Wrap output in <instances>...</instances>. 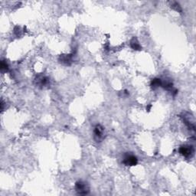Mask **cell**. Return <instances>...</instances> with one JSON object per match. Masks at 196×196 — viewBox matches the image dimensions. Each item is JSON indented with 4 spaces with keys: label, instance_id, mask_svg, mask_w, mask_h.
<instances>
[{
    "label": "cell",
    "instance_id": "cell-1",
    "mask_svg": "<svg viewBox=\"0 0 196 196\" xmlns=\"http://www.w3.org/2000/svg\"><path fill=\"white\" fill-rule=\"evenodd\" d=\"M179 153L183 156L188 158V157H191L194 153V148H193V146H187V145L182 146L179 148Z\"/></svg>",
    "mask_w": 196,
    "mask_h": 196
},
{
    "label": "cell",
    "instance_id": "cell-2",
    "mask_svg": "<svg viewBox=\"0 0 196 196\" xmlns=\"http://www.w3.org/2000/svg\"><path fill=\"white\" fill-rule=\"evenodd\" d=\"M75 188H76V191H77L78 194H87L89 192V188L87 186V184L81 181L77 182L76 184H75Z\"/></svg>",
    "mask_w": 196,
    "mask_h": 196
},
{
    "label": "cell",
    "instance_id": "cell-3",
    "mask_svg": "<svg viewBox=\"0 0 196 196\" xmlns=\"http://www.w3.org/2000/svg\"><path fill=\"white\" fill-rule=\"evenodd\" d=\"M123 163L126 166H134L138 163V160L133 155L127 154L123 159Z\"/></svg>",
    "mask_w": 196,
    "mask_h": 196
},
{
    "label": "cell",
    "instance_id": "cell-4",
    "mask_svg": "<svg viewBox=\"0 0 196 196\" xmlns=\"http://www.w3.org/2000/svg\"><path fill=\"white\" fill-rule=\"evenodd\" d=\"M73 55L74 54L61 55L60 58H59V62L66 65H70L72 62V57H73Z\"/></svg>",
    "mask_w": 196,
    "mask_h": 196
},
{
    "label": "cell",
    "instance_id": "cell-5",
    "mask_svg": "<svg viewBox=\"0 0 196 196\" xmlns=\"http://www.w3.org/2000/svg\"><path fill=\"white\" fill-rule=\"evenodd\" d=\"M103 128L100 125H97L94 129V137L95 140L98 142V140H100V139L103 137Z\"/></svg>",
    "mask_w": 196,
    "mask_h": 196
},
{
    "label": "cell",
    "instance_id": "cell-6",
    "mask_svg": "<svg viewBox=\"0 0 196 196\" xmlns=\"http://www.w3.org/2000/svg\"><path fill=\"white\" fill-rule=\"evenodd\" d=\"M36 82L38 85L40 86H46L49 83V79L47 77L43 76V75H38L36 77Z\"/></svg>",
    "mask_w": 196,
    "mask_h": 196
},
{
    "label": "cell",
    "instance_id": "cell-7",
    "mask_svg": "<svg viewBox=\"0 0 196 196\" xmlns=\"http://www.w3.org/2000/svg\"><path fill=\"white\" fill-rule=\"evenodd\" d=\"M130 46H131V48H133V50L140 51L142 49L141 45L139 43L137 38H135V37H133L131 39V41H130Z\"/></svg>",
    "mask_w": 196,
    "mask_h": 196
},
{
    "label": "cell",
    "instance_id": "cell-8",
    "mask_svg": "<svg viewBox=\"0 0 196 196\" xmlns=\"http://www.w3.org/2000/svg\"><path fill=\"white\" fill-rule=\"evenodd\" d=\"M161 84L162 81L160 80V79H159V78H155V79H153L151 81V87L153 88L158 87L161 86Z\"/></svg>",
    "mask_w": 196,
    "mask_h": 196
},
{
    "label": "cell",
    "instance_id": "cell-9",
    "mask_svg": "<svg viewBox=\"0 0 196 196\" xmlns=\"http://www.w3.org/2000/svg\"><path fill=\"white\" fill-rule=\"evenodd\" d=\"M171 7L173 8V9L177 11L178 12H182V8L178 2H173V4L172 5Z\"/></svg>",
    "mask_w": 196,
    "mask_h": 196
},
{
    "label": "cell",
    "instance_id": "cell-10",
    "mask_svg": "<svg viewBox=\"0 0 196 196\" xmlns=\"http://www.w3.org/2000/svg\"><path fill=\"white\" fill-rule=\"evenodd\" d=\"M1 70H2V71H7L8 70V65L4 61H2V62H1Z\"/></svg>",
    "mask_w": 196,
    "mask_h": 196
}]
</instances>
